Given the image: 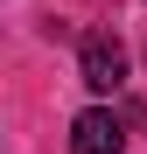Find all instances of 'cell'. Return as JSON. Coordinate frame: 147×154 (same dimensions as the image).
I'll list each match as a JSON object with an SVG mask.
<instances>
[{"mask_svg": "<svg viewBox=\"0 0 147 154\" xmlns=\"http://www.w3.org/2000/svg\"><path fill=\"white\" fill-rule=\"evenodd\" d=\"M77 77L91 91H119V77H126V49H119L112 35H84V49H77Z\"/></svg>", "mask_w": 147, "mask_h": 154, "instance_id": "cell-1", "label": "cell"}, {"mask_svg": "<svg viewBox=\"0 0 147 154\" xmlns=\"http://www.w3.org/2000/svg\"><path fill=\"white\" fill-rule=\"evenodd\" d=\"M119 147H126V133H119V119H112L105 105L77 112V126H70V154H119Z\"/></svg>", "mask_w": 147, "mask_h": 154, "instance_id": "cell-2", "label": "cell"}]
</instances>
